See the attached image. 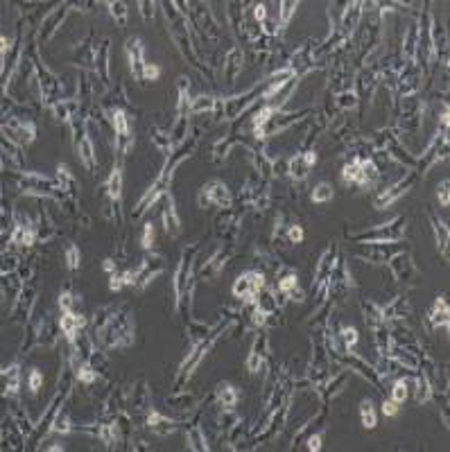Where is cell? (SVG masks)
<instances>
[{
    "mask_svg": "<svg viewBox=\"0 0 450 452\" xmlns=\"http://www.w3.org/2000/svg\"><path fill=\"white\" fill-rule=\"evenodd\" d=\"M263 287H265V276L260 271H247V274H242L235 281L233 294L238 298H244V301H256Z\"/></svg>",
    "mask_w": 450,
    "mask_h": 452,
    "instance_id": "cell-1",
    "label": "cell"
},
{
    "mask_svg": "<svg viewBox=\"0 0 450 452\" xmlns=\"http://www.w3.org/2000/svg\"><path fill=\"white\" fill-rule=\"evenodd\" d=\"M199 204L206 206V204H215L219 208H229L231 206V192L224 186L222 181H211L202 188L199 192Z\"/></svg>",
    "mask_w": 450,
    "mask_h": 452,
    "instance_id": "cell-2",
    "label": "cell"
},
{
    "mask_svg": "<svg viewBox=\"0 0 450 452\" xmlns=\"http://www.w3.org/2000/svg\"><path fill=\"white\" fill-rule=\"evenodd\" d=\"M127 57H129V64H132V72L136 80H143V72H145V59H143V41L140 39H129L127 45Z\"/></svg>",
    "mask_w": 450,
    "mask_h": 452,
    "instance_id": "cell-3",
    "label": "cell"
},
{
    "mask_svg": "<svg viewBox=\"0 0 450 452\" xmlns=\"http://www.w3.org/2000/svg\"><path fill=\"white\" fill-rule=\"evenodd\" d=\"M113 127L118 134V147L127 152L132 147V129H129V118L122 109H113Z\"/></svg>",
    "mask_w": 450,
    "mask_h": 452,
    "instance_id": "cell-4",
    "label": "cell"
},
{
    "mask_svg": "<svg viewBox=\"0 0 450 452\" xmlns=\"http://www.w3.org/2000/svg\"><path fill=\"white\" fill-rule=\"evenodd\" d=\"M412 181H414V177L403 179V181L394 183L391 188H387L385 192H380V194H378V199H376V208L383 210V208H387V206H391V204H394L396 199L401 197V194H405V192H407V188L412 186Z\"/></svg>",
    "mask_w": 450,
    "mask_h": 452,
    "instance_id": "cell-5",
    "label": "cell"
},
{
    "mask_svg": "<svg viewBox=\"0 0 450 452\" xmlns=\"http://www.w3.org/2000/svg\"><path fill=\"white\" fill-rule=\"evenodd\" d=\"M5 129H9V136H12V140H16V143H32L34 136H36V129L32 122H28V120H9V124H5Z\"/></svg>",
    "mask_w": 450,
    "mask_h": 452,
    "instance_id": "cell-6",
    "label": "cell"
},
{
    "mask_svg": "<svg viewBox=\"0 0 450 452\" xmlns=\"http://www.w3.org/2000/svg\"><path fill=\"white\" fill-rule=\"evenodd\" d=\"M317 163V154L315 152H306V154L294 156L290 163H287V172H290L294 179H306L310 167Z\"/></svg>",
    "mask_w": 450,
    "mask_h": 452,
    "instance_id": "cell-7",
    "label": "cell"
},
{
    "mask_svg": "<svg viewBox=\"0 0 450 452\" xmlns=\"http://www.w3.org/2000/svg\"><path fill=\"white\" fill-rule=\"evenodd\" d=\"M84 323H86L84 314H80V312H64V317H61V330H64V335L68 337V341H75L77 339V333L84 328Z\"/></svg>",
    "mask_w": 450,
    "mask_h": 452,
    "instance_id": "cell-8",
    "label": "cell"
},
{
    "mask_svg": "<svg viewBox=\"0 0 450 452\" xmlns=\"http://www.w3.org/2000/svg\"><path fill=\"white\" fill-rule=\"evenodd\" d=\"M428 317H430V323L434 325V328L448 325V303H446V296H437V301L432 303Z\"/></svg>",
    "mask_w": 450,
    "mask_h": 452,
    "instance_id": "cell-9",
    "label": "cell"
},
{
    "mask_svg": "<svg viewBox=\"0 0 450 452\" xmlns=\"http://www.w3.org/2000/svg\"><path fill=\"white\" fill-rule=\"evenodd\" d=\"M34 240H36V231H34L32 224H30V222L16 224V229H14V233H12V242L14 244L30 246V244H34Z\"/></svg>",
    "mask_w": 450,
    "mask_h": 452,
    "instance_id": "cell-10",
    "label": "cell"
},
{
    "mask_svg": "<svg viewBox=\"0 0 450 452\" xmlns=\"http://www.w3.org/2000/svg\"><path fill=\"white\" fill-rule=\"evenodd\" d=\"M358 165H360V188L371 186V183L378 179V167H376V163L369 159H358Z\"/></svg>",
    "mask_w": 450,
    "mask_h": 452,
    "instance_id": "cell-11",
    "label": "cell"
},
{
    "mask_svg": "<svg viewBox=\"0 0 450 452\" xmlns=\"http://www.w3.org/2000/svg\"><path fill=\"white\" fill-rule=\"evenodd\" d=\"M279 292L290 296L292 301H301V290H299V278L294 274H287L279 281Z\"/></svg>",
    "mask_w": 450,
    "mask_h": 452,
    "instance_id": "cell-12",
    "label": "cell"
},
{
    "mask_svg": "<svg viewBox=\"0 0 450 452\" xmlns=\"http://www.w3.org/2000/svg\"><path fill=\"white\" fill-rule=\"evenodd\" d=\"M147 428L159 434H170L172 430H174V423H172L170 418L161 416L159 412H154V414H149V418H147Z\"/></svg>",
    "mask_w": 450,
    "mask_h": 452,
    "instance_id": "cell-13",
    "label": "cell"
},
{
    "mask_svg": "<svg viewBox=\"0 0 450 452\" xmlns=\"http://www.w3.org/2000/svg\"><path fill=\"white\" fill-rule=\"evenodd\" d=\"M77 145H80V159H82V163L86 167H93V165H95V154H93V143H91V138H88L86 131H84L82 138L77 140Z\"/></svg>",
    "mask_w": 450,
    "mask_h": 452,
    "instance_id": "cell-14",
    "label": "cell"
},
{
    "mask_svg": "<svg viewBox=\"0 0 450 452\" xmlns=\"http://www.w3.org/2000/svg\"><path fill=\"white\" fill-rule=\"evenodd\" d=\"M163 224H165L167 233H179V217H177L174 202H172L170 194H167V206L163 210Z\"/></svg>",
    "mask_w": 450,
    "mask_h": 452,
    "instance_id": "cell-15",
    "label": "cell"
},
{
    "mask_svg": "<svg viewBox=\"0 0 450 452\" xmlns=\"http://www.w3.org/2000/svg\"><path fill=\"white\" fill-rule=\"evenodd\" d=\"M107 192L113 202H120V194H122V170H120V167H116V170L111 172V177H109Z\"/></svg>",
    "mask_w": 450,
    "mask_h": 452,
    "instance_id": "cell-16",
    "label": "cell"
},
{
    "mask_svg": "<svg viewBox=\"0 0 450 452\" xmlns=\"http://www.w3.org/2000/svg\"><path fill=\"white\" fill-rule=\"evenodd\" d=\"M342 181L346 183V186H360V165H358V159L344 165V170H342Z\"/></svg>",
    "mask_w": 450,
    "mask_h": 452,
    "instance_id": "cell-17",
    "label": "cell"
},
{
    "mask_svg": "<svg viewBox=\"0 0 450 452\" xmlns=\"http://www.w3.org/2000/svg\"><path fill=\"white\" fill-rule=\"evenodd\" d=\"M217 398L219 403H222V407H235V403H238V391L231 387V385H219L217 387Z\"/></svg>",
    "mask_w": 450,
    "mask_h": 452,
    "instance_id": "cell-18",
    "label": "cell"
},
{
    "mask_svg": "<svg viewBox=\"0 0 450 452\" xmlns=\"http://www.w3.org/2000/svg\"><path fill=\"white\" fill-rule=\"evenodd\" d=\"M360 416H362V425L367 430L376 428V412H373V403L371 400H362L360 405Z\"/></svg>",
    "mask_w": 450,
    "mask_h": 452,
    "instance_id": "cell-19",
    "label": "cell"
},
{
    "mask_svg": "<svg viewBox=\"0 0 450 452\" xmlns=\"http://www.w3.org/2000/svg\"><path fill=\"white\" fill-rule=\"evenodd\" d=\"M432 222H434V235H437V244H439V249L446 254V251H448V226L443 224L441 219H437V217H434Z\"/></svg>",
    "mask_w": 450,
    "mask_h": 452,
    "instance_id": "cell-20",
    "label": "cell"
},
{
    "mask_svg": "<svg viewBox=\"0 0 450 452\" xmlns=\"http://www.w3.org/2000/svg\"><path fill=\"white\" fill-rule=\"evenodd\" d=\"M333 197H335V192L328 183H319V186H315V190H312V202L315 204H326V202H331Z\"/></svg>",
    "mask_w": 450,
    "mask_h": 452,
    "instance_id": "cell-21",
    "label": "cell"
},
{
    "mask_svg": "<svg viewBox=\"0 0 450 452\" xmlns=\"http://www.w3.org/2000/svg\"><path fill=\"white\" fill-rule=\"evenodd\" d=\"M188 441H190V448H192V450H208V443H206V439H204V434H202L199 428L190 430V434H188Z\"/></svg>",
    "mask_w": 450,
    "mask_h": 452,
    "instance_id": "cell-22",
    "label": "cell"
},
{
    "mask_svg": "<svg viewBox=\"0 0 450 452\" xmlns=\"http://www.w3.org/2000/svg\"><path fill=\"white\" fill-rule=\"evenodd\" d=\"M109 7H111V14H113V18L118 20V25L124 28V23H127V5L124 3H109Z\"/></svg>",
    "mask_w": 450,
    "mask_h": 452,
    "instance_id": "cell-23",
    "label": "cell"
},
{
    "mask_svg": "<svg viewBox=\"0 0 450 452\" xmlns=\"http://www.w3.org/2000/svg\"><path fill=\"white\" fill-rule=\"evenodd\" d=\"M407 380H396V385H394V389H391V400L394 403H403V400H407Z\"/></svg>",
    "mask_w": 450,
    "mask_h": 452,
    "instance_id": "cell-24",
    "label": "cell"
},
{
    "mask_svg": "<svg viewBox=\"0 0 450 452\" xmlns=\"http://www.w3.org/2000/svg\"><path fill=\"white\" fill-rule=\"evenodd\" d=\"M296 7H299V3H281V16H279V23L283 25V28H285L287 23H290V18L294 16V9H296Z\"/></svg>",
    "mask_w": 450,
    "mask_h": 452,
    "instance_id": "cell-25",
    "label": "cell"
},
{
    "mask_svg": "<svg viewBox=\"0 0 450 452\" xmlns=\"http://www.w3.org/2000/svg\"><path fill=\"white\" fill-rule=\"evenodd\" d=\"M59 306H61L64 312H77L75 306H80V298L72 296L70 292H64V294H61V298H59Z\"/></svg>",
    "mask_w": 450,
    "mask_h": 452,
    "instance_id": "cell-26",
    "label": "cell"
},
{
    "mask_svg": "<svg viewBox=\"0 0 450 452\" xmlns=\"http://www.w3.org/2000/svg\"><path fill=\"white\" fill-rule=\"evenodd\" d=\"M5 375L9 378V380H7V389L12 393H16L18 391V364H12L9 369H5Z\"/></svg>",
    "mask_w": 450,
    "mask_h": 452,
    "instance_id": "cell-27",
    "label": "cell"
},
{
    "mask_svg": "<svg viewBox=\"0 0 450 452\" xmlns=\"http://www.w3.org/2000/svg\"><path fill=\"white\" fill-rule=\"evenodd\" d=\"M77 378H80L84 385H91V382H95L97 373L93 371L88 364H80V366H77Z\"/></svg>",
    "mask_w": 450,
    "mask_h": 452,
    "instance_id": "cell-28",
    "label": "cell"
},
{
    "mask_svg": "<svg viewBox=\"0 0 450 452\" xmlns=\"http://www.w3.org/2000/svg\"><path fill=\"white\" fill-rule=\"evenodd\" d=\"M66 262H68V269H77V267H80L82 258H80V249H77L75 244H70L66 249Z\"/></svg>",
    "mask_w": 450,
    "mask_h": 452,
    "instance_id": "cell-29",
    "label": "cell"
},
{
    "mask_svg": "<svg viewBox=\"0 0 450 452\" xmlns=\"http://www.w3.org/2000/svg\"><path fill=\"white\" fill-rule=\"evenodd\" d=\"M342 339H344V346L351 350L355 346V341H358V330L351 328V325H344V328H342Z\"/></svg>",
    "mask_w": 450,
    "mask_h": 452,
    "instance_id": "cell-30",
    "label": "cell"
},
{
    "mask_svg": "<svg viewBox=\"0 0 450 452\" xmlns=\"http://www.w3.org/2000/svg\"><path fill=\"white\" fill-rule=\"evenodd\" d=\"M140 244H143V249H152V244H154V224H145L143 226Z\"/></svg>",
    "mask_w": 450,
    "mask_h": 452,
    "instance_id": "cell-31",
    "label": "cell"
},
{
    "mask_svg": "<svg viewBox=\"0 0 450 452\" xmlns=\"http://www.w3.org/2000/svg\"><path fill=\"white\" fill-rule=\"evenodd\" d=\"M229 68H231V70H229L227 75L233 80V77L238 75V70H240V68H242V66H240V50H233L231 55H229Z\"/></svg>",
    "mask_w": 450,
    "mask_h": 452,
    "instance_id": "cell-32",
    "label": "cell"
},
{
    "mask_svg": "<svg viewBox=\"0 0 450 452\" xmlns=\"http://www.w3.org/2000/svg\"><path fill=\"white\" fill-rule=\"evenodd\" d=\"M213 104H215V102H213V97H204L202 95V97H197L195 102L190 104V111L199 113V111H204V109H213Z\"/></svg>",
    "mask_w": 450,
    "mask_h": 452,
    "instance_id": "cell-33",
    "label": "cell"
},
{
    "mask_svg": "<svg viewBox=\"0 0 450 452\" xmlns=\"http://www.w3.org/2000/svg\"><path fill=\"white\" fill-rule=\"evenodd\" d=\"M41 385H43V375H41V371H32L30 373V391L32 393H36L41 389Z\"/></svg>",
    "mask_w": 450,
    "mask_h": 452,
    "instance_id": "cell-34",
    "label": "cell"
},
{
    "mask_svg": "<svg viewBox=\"0 0 450 452\" xmlns=\"http://www.w3.org/2000/svg\"><path fill=\"white\" fill-rule=\"evenodd\" d=\"M52 430H55V432H68V430H70V425H68V416H66L64 412L57 416L55 425H52Z\"/></svg>",
    "mask_w": 450,
    "mask_h": 452,
    "instance_id": "cell-35",
    "label": "cell"
},
{
    "mask_svg": "<svg viewBox=\"0 0 450 452\" xmlns=\"http://www.w3.org/2000/svg\"><path fill=\"white\" fill-rule=\"evenodd\" d=\"M287 238H290V242H292V244H299L301 240H303V229H301L299 224L290 226V233H287Z\"/></svg>",
    "mask_w": 450,
    "mask_h": 452,
    "instance_id": "cell-36",
    "label": "cell"
},
{
    "mask_svg": "<svg viewBox=\"0 0 450 452\" xmlns=\"http://www.w3.org/2000/svg\"><path fill=\"white\" fill-rule=\"evenodd\" d=\"M448 186H450L448 179L443 183H439V192L437 194H439V204H441V206H448V202H450V199H448Z\"/></svg>",
    "mask_w": 450,
    "mask_h": 452,
    "instance_id": "cell-37",
    "label": "cell"
},
{
    "mask_svg": "<svg viewBox=\"0 0 450 452\" xmlns=\"http://www.w3.org/2000/svg\"><path fill=\"white\" fill-rule=\"evenodd\" d=\"M124 285H127V283H124V276H122V274H118V271H116V274L111 276V283H109V287H111V292L122 290Z\"/></svg>",
    "mask_w": 450,
    "mask_h": 452,
    "instance_id": "cell-38",
    "label": "cell"
},
{
    "mask_svg": "<svg viewBox=\"0 0 450 452\" xmlns=\"http://www.w3.org/2000/svg\"><path fill=\"white\" fill-rule=\"evenodd\" d=\"M161 75V70H159V66H152V64H147L145 66V72H143V80H147V82H154L156 77Z\"/></svg>",
    "mask_w": 450,
    "mask_h": 452,
    "instance_id": "cell-39",
    "label": "cell"
},
{
    "mask_svg": "<svg viewBox=\"0 0 450 452\" xmlns=\"http://www.w3.org/2000/svg\"><path fill=\"white\" fill-rule=\"evenodd\" d=\"M383 412L387 414V416H396V414H398V403L387 400V403L383 405Z\"/></svg>",
    "mask_w": 450,
    "mask_h": 452,
    "instance_id": "cell-40",
    "label": "cell"
},
{
    "mask_svg": "<svg viewBox=\"0 0 450 452\" xmlns=\"http://www.w3.org/2000/svg\"><path fill=\"white\" fill-rule=\"evenodd\" d=\"M308 448H310V450H319V448H321V436H319V434L312 436L310 443H308Z\"/></svg>",
    "mask_w": 450,
    "mask_h": 452,
    "instance_id": "cell-41",
    "label": "cell"
},
{
    "mask_svg": "<svg viewBox=\"0 0 450 452\" xmlns=\"http://www.w3.org/2000/svg\"><path fill=\"white\" fill-rule=\"evenodd\" d=\"M256 18H258V20L267 18V7H265V5H258V7H256Z\"/></svg>",
    "mask_w": 450,
    "mask_h": 452,
    "instance_id": "cell-42",
    "label": "cell"
},
{
    "mask_svg": "<svg viewBox=\"0 0 450 452\" xmlns=\"http://www.w3.org/2000/svg\"><path fill=\"white\" fill-rule=\"evenodd\" d=\"M104 269H107V271H113V260H107V262H104Z\"/></svg>",
    "mask_w": 450,
    "mask_h": 452,
    "instance_id": "cell-43",
    "label": "cell"
}]
</instances>
